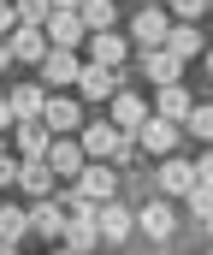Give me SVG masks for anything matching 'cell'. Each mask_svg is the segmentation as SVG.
<instances>
[{"mask_svg": "<svg viewBox=\"0 0 213 255\" xmlns=\"http://www.w3.org/2000/svg\"><path fill=\"white\" fill-rule=\"evenodd\" d=\"M30 232L48 238V244L66 238V184H60L54 196H42V202H30Z\"/></svg>", "mask_w": 213, "mask_h": 255, "instance_id": "obj_1", "label": "cell"}, {"mask_svg": "<svg viewBox=\"0 0 213 255\" xmlns=\"http://www.w3.org/2000/svg\"><path fill=\"white\" fill-rule=\"evenodd\" d=\"M166 30H172V12H166L160 0H148L137 18H131V42H137V48H166Z\"/></svg>", "mask_w": 213, "mask_h": 255, "instance_id": "obj_2", "label": "cell"}, {"mask_svg": "<svg viewBox=\"0 0 213 255\" xmlns=\"http://www.w3.org/2000/svg\"><path fill=\"white\" fill-rule=\"evenodd\" d=\"M71 190L83 196V202H113V196H119V172H113L107 160H89V166L71 178Z\"/></svg>", "mask_w": 213, "mask_h": 255, "instance_id": "obj_3", "label": "cell"}, {"mask_svg": "<svg viewBox=\"0 0 213 255\" xmlns=\"http://www.w3.org/2000/svg\"><path fill=\"white\" fill-rule=\"evenodd\" d=\"M95 226H101V244H125L137 232V208H125L119 196L113 202H95Z\"/></svg>", "mask_w": 213, "mask_h": 255, "instance_id": "obj_4", "label": "cell"}, {"mask_svg": "<svg viewBox=\"0 0 213 255\" xmlns=\"http://www.w3.org/2000/svg\"><path fill=\"white\" fill-rule=\"evenodd\" d=\"M125 83V71H113V65H95V60H83V71H77V95L83 101H113V89Z\"/></svg>", "mask_w": 213, "mask_h": 255, "instance_id": "obj_5", "label": "cell"}, {"mask_svg": "<svg viewBox=\"0 0 213 255\" xmlns=\"http://www.w3.org/2000/svg\"><path fill=\"white\" fill-rule=\"evenodd\" d=\"M107 107H113V125L125 130V136H137V130H142V119H148V113H154V107H148V101H142L137 89H125V83H119V89H113V101H107Z\"/></svg>", "mask_w": 213, "mask_h": 255, "instance_id": "obj_6", "label": "cell"}, {"mask_svg": "<svg viewBox=\"0 0 213 255\" xmlns=\"http://www.w3.org/2000/svg\"><path fill=\"white\" fill-rule=\"evenodd\" d=\"M42 119L54 136H71V130H83V101H71L60 89H48V107H42Z\"/></svg>", "mask_w": 213, "mask_h": 255, "instance_id": "obj_7", "label": "cell"}, {"mask_svg": "<svg viewBox=\"0 0 213 255\" xmlns=\"http://www.w3.org/2000/svg\"><path fill=\"white\" fill-rule=\"evenodd\" d=\"M77 71H83L77 48H48V60H42V89H71Z\"/></svg>", "mask_w": 213, "mask_h": 255, "instance_id": "obj_8", "label": "cell"}, {"mask_svg": "<svg viewBox=\"0 0 213 255\" xmlns=\"http://www.w3.org/2000/svg\"><path fill=\"white\" fill-rule=\"evenodd\" d=\"M48 166H54V178H60V184H71V178L89 166V154H83V142H71V136H54V142H48Z\"/></svg>", "mask_w": 213, "mask_h": 255, "instance_id": "obj_9", "label": "cell"}, {"mask_svg": "<svg viewBox=\"0 0 213 255\" xmlns=\"http://www.w3.org/2000/svg\"><path fill=\"white\" fill-rule=\"evenodd\" d=\"M18 190L30 196V202H42V196H54V190H60V178H54L48 154H42V160H18Z\"/></svg>", "mask_w": 213, "mask_h": 255, "instance_id": "obj_10", "label": "cell"}, {"mask_svg": "<svg viewBox=\"0 0 213 255\" xmlns=\"http://www.w3.org/2000/svg\"><path fill=\"white\" fill-rule=\"evenodd\" d=\"M77 142H83V154H89V160H107V154L119 148V125H113V119H83Z\"/></svg>", "mask_w": 213, "mask_h": 255, "instance_id": "obj_11", "label": "cell"}, {"mask_svg": "<svg viewBox=\"0 0 213 255\" xmlns=\"http://www.w3.org/2000/svg\"><path fill=\"white\" fill-rule=\"evenodd\" d=\"M6 42H12V60H24V65H42V60H48V30H42V24H18Z\"/></svg>", "mask_w": 213, "mask_h": 255, "instance_id": "obj_12", "label": "cell"}, {"mask_svg": "<svg viewBox=\"0 0 213 255\" xmlns=\"http://www.w3.org/2000/svg\"><path fill=\"white\" fill-rule=\"evenodd\" d=\"M190 184H196V160H190V154H178V148H172V154H160V190H166V196H184Z\"/></svg>", "mask_w": 213, "mask_h": 255, "instance_id": "obj_13", "label": "cell"}, {"mask_svg": "<svg viewBox=\"0 0 213 255\" xmlns=\"http://www.w3.org/2000/svg\"><path fill=\"white\" fill-rule=\"evenodd\" d=\"M89 60H95V65H113V71H125L131 42H125L119 30H95V36H89Z\"/></svg>", "mask_w": 213, "mask_h": 255, "instance_id": "obj_14", "label": "cell"}, {"mask_svg": "<svg viewBox=\"0 0 213 255\" xmlns=\"http://www.w3.org/2000/svg\"><path fill=\"white\" fill-rule=\"evenodd\" d=\"M42 30H48V48H77V42H89L83 18H77V12H60V6L48 12V24H42Z\"/></svg>", "mask_w": 213, "mask_h": 255, "instance_id": "obj_15", "label": "cell"}, {"mask_svg": "<svg viewBox=\"0 0 213 255\" xmlns=\"http://www.w3.org/2000/svg\"><path fill=\"white\" fill-rule=\"evenodd\" d=\"M12 136H18V160H42V154H48V142H54L48 119H18Z\"/></svg>", "mask_w": 213, "mask_h": 255, "instance_id": "obj_16", "label": "cell"}, {"mask_svg": "<svg viewBox=\"0 0 213 255\" xmlns=\"http://www.w3.org/2000/svg\"><path fill=\"white\" fill-rule=\"evenodd\" d=\"M137 226H142V238H154V244H166V238L178 232V214H172L166 202H142V208H137Z\"/></svg>", "mask_w": 213, "mask_h": 255, "instance_id": "obj_17", "label": "cell"}, {"mask_svg": "<svg viewBox=\"0 0 213 255\" xmlns=\"http://www.w3.org/2000/svg\"><path fill=\"white\" fill-rule=\"evenodd\" d=\"M178 71H184V60L172 54V48H142V77L160 89V83H178Z\"/></svg>", "mask_w": 213, "mask_h": 255, "instance_id": "obj_18", "label": "cell"}, {"mask_svg": "<svg viewBox=\"0 0 213 255\" xmlns=\"http://www.w3.org/2000/svg\"><path fill=\"white\" fill-rule=\"evenodd\" d=\"M148 107H154V113H160V119H172V125H184V119H190V107H196V101H190V89H184V83H160V95H154V101H148Z\"/></svg>", "mask_w": 213, "mask_h": 255, "instance_id": "obj_19", "label": "cell"}, {"mask_svg": "<svg viewBox=\"0 0 213 255\" xmlns=\"http://www.w3.org/2000/svg\"><path fill=\"white\" fill-rule=\"evenodd\" d=\"M137 136H142V148H148V154H172V148H178V125H172V119H160V113H148Z\"/></svg>", "mask_w": 213, "mask_h": 255, "instance_id": "obj_20", "label": "cell"}, {"mask_svg": "<svg viewBox=\"0 0 213 255\" xmlns=\"http://www.w3.org/2000/svg\"><path fill=\"white\" fill-rule=\"evenodd\" d=\"M166 48H172V54H178L184 65L208 54V42H202V30H196V24H178V18H172V30H166Z\"/></svg>", "mask_w": 213, "mask_h": 255, "instance_id": "obj_21", "label": "cell"}, {"mask_svg": "<svg viewBox=\"0 0 213 255\" xmlns=\"http://www.w3.org/2000/svg\"><path fill=\"white\" fill-rule=\"evenodd\" d=\"M42 107H48V89L42 83H18L12 89V113L18 119H42Z\"/></svg>", "mask_w": 213, "mask_h": 255, "instance_id": "obj_22", "label": "cell"}, {"mask_svg": "<svg viewBox=\"0 0 213 255\" xmlns=\"http://www.w3.org/2000/svg\"><path fill=\"white\" fill-rule=\"evenodd\" d=\"M77 18H83V30H89V36H95V30H113V24H119L113 0H83V6H77Z\"/></svg>", "mask_w": 213, "mask_h": 255, "instance_id": "obj_23", "label": "cell"}, {"mask_svg": "<svg viewBox=\"0 0 213 255\" xmlns=\"http://www.w3.org/2000/svg\"><path fill=\"white\" fill-rule=\"evenodd\" d=\"M0 238L24 244V238H30V208H12V202H0Z\"/></svg>", "mask_w": 213, "mask_h": 255, "instance_id": "obj_24", "label": "cell"}, {"mask_svg": "<svg viewBox=\"0 0 213 255\" xmlns=\"http://www.w3.org/2000/svg\"><path fill=\"white\" fill-rule=\"evenodd\" d=\"M107 166H113V172H125V166H142V136H125V130H119V148L107 154Z\"/></svg>", "mask_w": 213, "mask_h": 255, "instance_id": "obj_25", "label": "cell"}, {"mask_svg": "<svg viewBox=\"0 0 213 255\" xmlns=\"http://www.w3.org/2000/svg\"><path fill=\"white\" fill-rule=\"evenodd\" d=\"M184 125H190V136H196V142H213V101H196Z\"/></svg>", "mask_w": 213, "mask_h": 255, "instance_id": "obj_26", "label": "cell"}, {"mask_svg": "<svg viewBox=\"0 0 213 255\" xmlns=\"http://www.w3.org/2000/svg\"><path fill=\"white\" fill-rule=\"evenodd\" d=\"M190 214H196V226H213V184H190Z\"/></svg>", "mask_w": 213, "mask_h": 255, "instance_id": "obj_27", "label": "cell"}, {"mask_svg": "<svg viewBox=\"0 0 213 255\" xmlns=\"http://www.w3.org/2000/svg\"><path fill=\"white\" fill-rule=\"evenodd\" d=\"M18 6V24H48V12H54V0H12Z\"/></svg>", "mask_w": 213, "mask_h": 255, "instance_id": "obj_28", "label": "cell"}, {"mask_svg": "<svg viewBox=\"0 0 213 255\" xmlns=\"http://www.w3.org/2000/svg\"><path fill=\"white\" fill-rule=\"evenodd\" d=\"M166 12H172L178 24H196V18L208 12V0H166Z\"/></svg>", "mask_w": 213, "mask_h": 255, "instance_id": "obj_29", "label": "cell"}, {"mask_svg": "<svg viewBox=\"0 0 213 255\" xmlns=\"http://www.w3.org/2000/svg\"><path fill=\"white\" fill-rule=\"evenodd\" d=\"M6 184H18V154L0 148V190H6Z\"/></svg>", "mask_w": 213, "mask_h": 255, "instance_id": "obj_30", "label": "cell"}, {"mask_svg": "<svg viewBox=\"0 0 213 255\" xmlns=\"http://www.w3.org/2000/svg\"><path fill=\"white\" fill-rule=\"evenodd\" d=\"M12 30H18V6H12V0H0V36H12Z\"/></svg>", "mask_w": 213, "mask_h": 255, "instance_id": "obj_31", "label": "cell"}, {"mask_svg": "<svg viewBox=\"0 0 213 255\" xmlns=\"http://www.w3.org/2000/svg\"><path fill=\"white\" fill-rule=\"evenodd\" d=\"M196 184H213V148H208V154H196Z\"/></svg>", "mask_w": 213, "mask_h": 255, "instance_id": "obj_32", "label": "cell"}, {"mask_svg": "<svg viewBox=\"0 0 213 255\" xmlns=\"http://www.w3.org/2000/svg\"><path fill=\"white\" fill-rule=\"evenodd\" d=\"M18 125V113H12V95H0V130H12Z\"/></svg>", "mask_w": 213, "mask_h": 255, "instance_id": "obj_33", "label": "cell"}, {"mask_svg": "<svg viewBox=\"0 0 213 255\" xmlns=\"http://www.w3.org/2000/svg\"><path fill=\"white\" fill-rule=\"evenodd\" d=\"M6 65H18V60H12V42L0 36V77H6Z\"/></svg>", "mask_w": 213, "mask_h": 255, "instance_id": "obj_34", "label": "cell"}, {"mask_svg": "<svg viewBox=\"0 0 213 255\" xmlns=\"http://www.w3.org/2000/svg\"><path fill=\"white\" fill-rule=\"evenodd\" d=\"M54 6H60V12H77V6H83V0H54Z\"/></svg>", "mask_w": 213, "mask_h": 255, "instance_id": "obj_35", "label": "cell"}, {"mask_svg": "<svg viewBox=\"0 0 213 255\" xmlns=\"http://www.w3.org/2000/svg\"><path fill=\"white\" fill-rule=\"evenodd\" d=\"M0 255H18V244H12V238H0Z\"/></svg>", "mask_w": 213, "mask_h": 255, "instance_id": "obj_36", "label": "cell"}, {"mask_svg": "<svg viewBox=\"0 0 213 255\" xmlns=\"http://www.w3.org/2000/svg\"><path fill=\"white\" fill-rule=\"evenodd\" d=\"M48 255H77V250H71V244H54V250H48Z\"/></svg>", "mask_w": 213, "mask_h": 255, "instance_id": "obj_37", "label": "cell"}, {"mask_svg": "<svg viewBox=\"0 0 213 255\" xmlns=\"http://www.w3.org/2000/svg\"><path fill=\"white\" fill-rule=\"evenodd\" d=\"M202 65H208V71H213V48H208V54H202Z\"/></svg>", "mask_w": 213, "mask_h": 255, "instance_id": "obj_38", "label": "cell"}, {"mask_svg": "<svg viewBox=\"0 0 213 255\" xmlns=\"http://www.w3.org/2000/svg\"><path fill=\"white\" fill-rule=\"evenodd\" d=\"M208 12H213V0H208Z\"/></svg>", "mask_w": 213, "mask_h": 255, "instance_id": "obj_39", "label": "cell"}, {"mask_svg": "<svg viewBox=\"0 0 213 255\" xmlns=\"http://www.w3.org/2000/svg\"><path fill=\"white\" fill-rule=\"evenodd\" d=\"M142 6H148V0H142Z\"/></svg>", "mask_w": 213, "mask_h": 255, "instance_id": "obj_40", "label": "cell"}, {"mask_svg": "<svg viewBox=\"0 0 213 255\" xmlns=\"http://www.w3.org/2000/svg\"><path fill=\"white\" fill-rule=\"evenodd\" d=\"M208 255H213V250H208Z\"/></svg>", "mask_w": 213, "mask_h": 255, "instance_id": "obj_41", "label": "cell"}]
</instances>
